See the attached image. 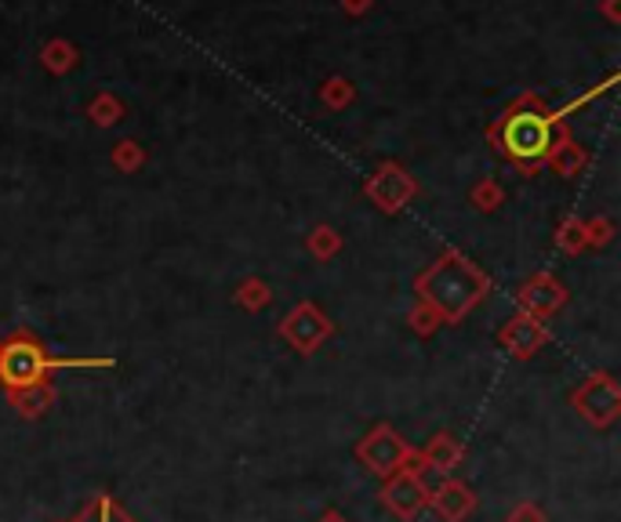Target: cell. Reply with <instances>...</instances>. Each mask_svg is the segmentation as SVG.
<instances>
[{
  "mask_svg": "<svg viewBox=\"0 0 621 522\" xmlns=\"http://www.w3.org/2000/svg\"><path fill=\"white\" fill-rule=\"evenodd\" d=\"M429 508L444 522H466L480 508V497L461 479H447L444 475L436 486H429Z\"/></svg>",
  "mask_w": 621,
  "mask_h": 522,
  "instance_id": "obj_8",
  "label": "cell"
},
{
  "mask_svg": "<svg viewBox=\"0 0 621 522\" xmlns=\"http://www.w3.org/2000/svg\"><path fill=\"white\" fill-rule=\"evenodd\" d=\"M491 139L505 161L516 164L524 175H535L541 164H549L552 150H556L560 128H556V117H552L538 98H519L499 120Z\"/></svg>",
  "mask_w": 621,
  "mask_h": 522,
  "instance_id": "obj_2",
  "label": "cell"
},
{
  "mask_svg": "<svg viewBox=\"0 0 621 522\" xmlns=\"http://www.w3.org/2000/svg\"><path fill=\"white\" fill-rule=\"evenodd\" d=\"M382 505L389 508L400 522H414L429 508V483L422 472L400 468L392 472L382 486Z\"/></svg>",
  "mask_w": 621,
  "mask_h": 522,
  "instance_id": "obj_7",
  "label": "cell"
},
{
  "mask_svg": "<svg viewBox=\"0 0 621 522\" xmlns=\"http://www.w3.org/2000/svg\"><path fill=\"white\" fill-rule=\"evenodd\" d=\"M549 164L556 167V171H560L563 178H571L574 171H578V164H582V153L574 150V142L567 139V134H560V142H556V150H552Z\"/></svg>",
  "mask_w": 621,
  "mask_h": 522,
  "instance_id": "obj_16",
  "label": "cell"
},
{
  "mask_svg": "<svg viewBox=\"0 0 621 522\" xmlns=\"http://www.w3.org/2000/svg\"><path fill=\"white\" fill-rule=\"evenodd\" d=\"M309 247H313V254L316 258H331L338 247H342V240H338L335 236V229H316L313 233V240H309Z\"/></svg>",
  "mask_w": 621,
  "mask_h": 522,
  "instance_id": "obj_18",
  "label": "cell"
},
{
  "mask_svg": "<svg viewBox=\"0 0 621 522\" xmlns=\"http://www.w3.org/2000/svg\"><path fill=\"white\" fill-rule=\"evenodd\" d=\"M55 384L51 381H44V384H26V389H11L8 392V403L15 406V411L22 417H40V414H48L51 406H55Z\"/></svg>",
  "mask_w": 621,
  "mask_h": 522,
  "instance_id": "obj_13",
  "label": "cell"
},
{
  "mask_svg": "<svg viewBox=\"0 0 621 522\" xmlns=\"http://www.w3.org/2000/svg\"><path fill=\"white\" fill-rule=\"evenodd\" d=\"M571 406L578 411V417L593 428H611L621 417V384L614 373H593L585 378L578 389L571 392Z\"/></svg>",
  "mask_w": 621,
  "mask_h": 522,
  "instance_id": "obj_4",
  "label": "cell"
},
{
  "mask_svg": "<svg viewBox=\"0 0 621 522\" xmlns=\"http://www.w3.org/2000/svg\"><path fill=\"white\" fill-rule=\"evenodd\" d=\"M117 164L120 167H134V164H139V150H134L131 142H124L120 150H117Z\"/></svg>",
  "mask_w": 621,
  "mask_h": 522,
  "instance_id": "obj_22",
  "label": "cell"
},
{
  "mask_svg": "<svg viewBox=\"0 0 621 522\" xmlns=\"http://www.w3.org/2000/svg\"><path fill=\"white\" fill-rule=\"evenodd\" d=\"M418 458H422V468L425 472L447 475V472H455L461 461H466V442H461L458 436H450V432H436L422 447V453H418Z\"/></svg>",
  "mask_w": 621,
  "mask_h": 522,
  "instance_id": "obj_12",
  "label": "cell"
},
{
  "mask_svg": "<svg viewBox=\"0 0 621 522\" xmlns=\"http://www.w3.org/2000/svg\"><path fill=\"white\" fill-rule=\"evenodd\" d=\"M519 309L524 316H538V320H546L556 309L567 305V290H563V283H556L552 276H535L524 283V290H519Z\"/></svg>",
  "mask_w": 621,
  "mask_h": 522,
  "instance_id": "obj_10",
  "label": "cell"
},
{
  "mask_svg": "<svg viewBox=\"0 0 621 522\" xmlns=\"http://www.w3.org/2000/svg\"><path fill=\"white\" fill-rule=\"evenodd\" d=\"M280 334H284V342L295 348V352H302V356H313V352L335 334V323L327 320V316L316 309L313 301H302V305H295V309L284 316V323H280Z\"/></svg>",
  "mask_w": 621,
  "mask_h": 522,
  "instance_id": "obj_6",
  "label": "cell"
},
{
  "mask_svg": "<svg viewBox=\"0 0 621 522\" xmlns=\"http://www.w3.org/2000/svg\"><path fill=\"white\" fill-rule=\"evenodd\" d=\"M585 244V233H582V225L578 222H567L560 229V247H567V251H578V247Z\"/></svg>",
  "mask_w": 621,
  "mask_h": 522,
  "instance_id": "obj_20",
  "label": "cell"
},
{
  "mask_svg": "<svg viewBox=\"0 0 621 522\" xmlns=\"http://www.w3.org/2000/svg\"><path fill=\"white\" fill-rule=\"evenodd\" d=\"M113 356H51L48 345L30 331H15L11 337H0V384L11 389H26V384L51 381L59 370H113Z\"/></svg>",
  "mask_w": 621,
  "mask_h": 522,
  "instance_id": "obj_3",
  "label": "cell"
},
{
  "mask_svg": "<svg viewBox=\"0 0 621 522\" xmlns=\"http://www.w3.org/2000/svg\"><path fill=\"white\" fill-rule=\"evenodd\" d=\"M320 522H349V519H345L342 512H327V515H324Z\"/></svg>",
  "mask_w": 621,
  "mask_h": 522,
  "instance_id": "obj_23",
  "label": "cell"
},
{
  "mask_svg": "<svg viewBox=\"0 0 621 522\" xmlns=\"http://www.w3.org/2000/svg\"><path fill=\"white\" fill-rule=\"evenodd\" d=\"M367 197L375 200L382 211H400L403 203L414 197V181L408 178V171H400L397 164H389L367 181Z\"/></svg>",
  "mask_w": 621,
  "mask_h": 522,
  "instance_id": "obj_11",
  "label": "cell"
},
{
  "mask_svg": "<svg viewBox=\"0 0 621 522\" xmlns=\"http://www.w3.org/2000/svg\"><path fill=\"white\" fill-rule=\"evenodd\" d=\"M440 323H444V320H440V316H436L433 309H429V305H418V309L411 312V327H414V334H422V337L433 334Z\"/></svg>",
  "mask_w": 621,
  "mask_h": 522,
  "instance_id": "obj_17",
  "label": "cell"
},
{
  "mask_svg": "<svg viewBox=\"0 0 621 522\" xmlns=\"http://www.w3.org/2000/svg\"><path fill=\"white\" fill-rule=\"evenodd\" d=\"M499 342H502L505 352H509V356L530 359L541 345L549 342V327H546V320H538V316H524V312H519V316H513V320L502 327Z\"/></svg>",
  "mask_w": 621,
  "mask_h": 522,
  "instance_id": "obj_9",
  "label": "cell"
},
{
  "mask_svg": "<svg viewBox=\"0 0 621 522\" xmlns=\"http://www.w3.org/2000/svg\"><path fill=\"white\" fill-rule=\"evenodd\" d=\"M472 200H477L483 211H491L494 203H499V189H494V186H480L477 192H472Z\"/></svg>",
  "mask_w": 621,
  "mask_h": 522,
  "instance_id": "obj_21",
  "label": "cell"
},
{
  "mask_svg": "<svg viewBox=\"0 0 621 522\" xmlns=\"http://www.w3.org/2000/svg\"><path fill=\"white\" fill-rule=\"evenodd\" d=\"M356 458H360V464H367V472H375L378 479H389L392 472L408 468V461L414 458V447L397 432V428L382 422L356 442Z\"/></svg>",
  "mask_w": 621,
  "mask_h": 522,
  "instance_id": "obj_5",
  "label": "cell"
},
{
  "mask_svg": "<svg viewBox=\"0 0 621 522\" xmlns=\"http://www.w3.org/2000/svg\"><path fill=\"white\" fill-rule=\"evenodd\" d=\"M269 298H273V290H269L262 280H244L241 287H236V305H241V309H247V312L266 309Z\"/></svg>",
  "mask_w": 621,
  "mask_h": 522,
  "instance_id": "obj_15",
  "label": "cell"
},
{
  "mask_svg": "<svg viewBox=\"0 0 621 522\" xmlns=\"http://www.w3.org/2000/svg\"><path fill=\"white\" fill-rule=\"evenodd\" d=\"M66 522H134V519L117 505V497L98 494L81 508V512H77L73 519H66Z\"/></svg>",
  "mask_w": 621,
  "mask_h": 522,
  "instance_id": "obj_14",
  "label": "cell"
},
{
  "mask_svg": "<svg viewBox=\"0 0 621 522\" xmlns=\"http://www.w3.org/2000/svg\"><path fill=\"white\" fill-rule=\"evenodd\" d=\"M414 290L422 305H429L444 323H461L488 298L491 280L458 251H447L414 280Z\"/></svg>",
  "mask_w": 621,
  "mask_h": 522,
  "instance_id": "obj_1",
  "label": "cell"
},
{
  "mask_svg": "<svg viewBox=\"0 0 621 522\" xmlns=\"http://www.w3.org/2000/svg\"><path fill=\"white\" fill-rule=\"evenodd\" d=\"M505 522H549V519H546V512H541L535 501H519Z\"/></svg>",
  "mask_w": 621,
  "mask_h": 522,
  "instance_id": "obj_19",
  "label": "cell"
}]
</instances>
